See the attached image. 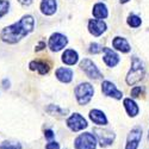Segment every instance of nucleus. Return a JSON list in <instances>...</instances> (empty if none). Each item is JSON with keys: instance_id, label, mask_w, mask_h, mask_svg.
<instances>
[{"instance_id": "nucleus-26", "label": "nucleus", "mask_w": 149, "mask_h": 149, "mask_svg": "<svg viewBox=\"0 0 149 149\" xmlns=\"http://www.w3.org/2000/svg\"><path fill=\"white\" fill-rule=\"evenodd\" d=\"M141 92H142V87L141 86H136L131 90V97L132 98H139L141 95Z\"/></svg>"}, {"instance_id": "nucleus-29", "label": "nucleus", "mask_w": 149, "mask_h": 149, "mask_svg": "<svg viewBox=\"0 0 149 149\" xmlns=\"http://www.w3.org/2000/svg\"><path fill=\"white\" fill-rule=\"evenodd\" d=\"M22 5H30L32 3V0H18Z\"/></svg>"}, {"instance_id": "nucleus-32", "label": "nucleus", "mask_w": 149, "mask_h": 149, "mask_svg": "<svg viewBox=\"0 0 149 149\" xmlns=\"http://www.w3.org/2000/svg\"><path fill=\"white\" fill-rule=\"evenodd\" d=\"M148 139H149V135H148Z\"/></svg>"}, {"instance_id": "nucleus-8", "label": "nucleus", "mask_w": 149, "mask_h": 149, "mask_svg": "<svg viewBox=\"0 0 149 149\" xmlns=\"http://www.w3.org/2000/svg\"><path fill=\"white\" fill-rule=\"evenodd\" d=\"M141 140H142V129L139 127L131 129L127 139L125 149H137Z\"/></svg>"}, {"instance_id": "nucleus-19", "label": "nucleus", "mask_w": 149, "mask_h": 149, "mask_svg": "<svg viewBox=\"0 0 149 149\" xmlns=\"http://www.w3.org/2000/svg\"><path fill=\"white\" fill-rule=\"evenodd\" d=\"M92 13H93V17H94L95 19H105V18L109 16V11H107V7H106L105 4H103V3H97V4L93 6Z\"/></svg>"}, {"instance_id": "nucleus-13", "label": "nucleus", "mask_w": 149, "mask_h": 149, "mask_svg": "<svg viewBox=\"0 0 149 149\" xmlns=\"http://www.w3.org/2000/svg\"><path fill=\"white\" fill-rule=\"evenodd\" d=\"M90 118L94 124H97V125L104 127L107 124V118H106L105 113L98 109H93L90 111Z\"/></svg>"}, {"instance_id": "nucleus-10", "label": "nucleus", "mask_w": 149, "mask_h": 149, "mask_svg": "<svg viewBox=\"0 0 149 149\" xmlns=\"http://www.w3.org/2000/svg\"><path fill=\"white\" fill-rule=\"evenodd\" d=\"M102 91L103 93L106 95V97H110V98H115L117 100H120L122 97H123V93L116 87L115 84H112L111 81H103L102 84Z\"/></svg>"}, {"instance_id": "nucleus-6", "label": "nucleus", "mask_w": 149, "mask_h": 149, "mask_svg": "<svg viewBox=\"0 0 149 149\" xmlns=\"http://www.w3.org/2000/svg\"><path fill=\"white\" fill-rule=\"evenodd\" d=\"M67 127L73 131V132H78V131H81L84 129L87 128V120H86L80 113L75 112L73 113L68 119H67Z\"/></svg>"}, {"instance_id": "nucleus-25", "label": "nucleus", "mask_w": 149, "mask_h": 149, "mask_svg": "<svg viewBox=\"0 0 149 149\" xmlns=\"http://www.w3.org/2000/svg\"><path fill=\"white\" fill-rule=\"evenodd\" d=\"M103 48L100 44H98V43H91L90 44V53L91 54H99V53H102L103 52Z\"/></svg>"}, {"instance_id": "nucleus-14", "label": "nucleus", "mask_w": 149, "mask_h": 149, "mask_svg": "<svg viewBox=\"0 0 149 149\" xmlns=\"http://www.w3.org/2000/svg\"><path fill=\"white\" fill-rule=\"evenodd\" d=\"M55 75L57 78V80H60L61 82L63 84H68L73 80V70L69 68H65V67H61L57 68L55 72Z\"/></svg>"}, {"instance_id": "nucleus-4", "label": "nucleus", "mask_w": 149, "mask_h": 149, "mask_svg": "<svg viewBox=\"0 0 149 149\" xmlns=\"http://www.w3.org/2000/svg\"><path fill=\"white\" fill-rule=\"evenodd\" d=\"M97 143H98L97 139L93 134L84 132L74 140V148L75 149H95Z\"/></svg>"}, {"instance_id": "nucleus-21", "label": "nucleus", "mask_w": 149, "mask_h": 149, "mask_svg": "<svg viewBox=\"0 0 149 149\" xmlns=\"http://www.w3.org/2000/svg\"><path fill=\"white\" fill-rule=\"evenodd\" d=\"M127 23H128V25H129L130 28L136 29V28H139L141 24H142V20H141V18H140L139 16H136V15H130V16L128 17Z\"/></svg>"}, {"instance_id": "nucleus-27", "label": "nucleus", "mask_w": 149, "mask_h": 149, "mask_svg": "<svg viewBox=\"0 0 149 149\" xmlns=\"http://www.w3.org/2000/svg\"><path fill=\"white\" fill-rule=\"evenodd\" d=\"M45 149H60V144L57 142H49L45 146Z\"/></svg>"}, {"instance_id": "nucleus-7", "label": "nucleus", "mask_w": 149, "mask_h": 149, "mask_svg": "<svg viewBox=\"0 0 149 149\" xmlns=\"http://www.w3.org/2000/svg\"><path fill=\"white\" fill-rule=\"evenodd\" d=\"M94 132L97 134V141L102 147H109L113 143L116 135L111 130H103V129H94Z\"/></svg>"}, {"instance_id": "nucleus-31", "label": "nucleus", "mask_w": 149, "mask_h": 149, "mask_svg": "<svg viewBox=\"0 0 149 149\" xmlns=\"http://www.w3.org/2000/svg\"><path fill=\"white\" fill-rule=\"evenodd\" d=\"M128 1H129V0H120L122 4H125V3H128Z\"/></svg>"}, {"instance_id": "nucleus-5", "label": "nucleus", "mask_w": 149, "mask_h": 149, "mask_svg": "<svg viewBox=\"0 0 149 149\" xmlns=\"http://www.w3.org/2000/svg\"><path fill=\"white\" fill-rule=\"evenodd\" d=\"M80 68L85 72V74L87 75L90 79L93 80H98V79H102L103 78V74L102 72L98 69V67L93 63V62L90 58H84L80 62Z\"/></svg>"}, {"instance_id": "nucleus-20", "label": "nucleus", "mask_w": 149, "mask_h": 149, "mask_svg": "<svg viewBox=\"0 0 149 149\" xmlns=\"http://www.w3.org/2000/svg\"><path fill=\"white\" fill-rule=\"evenodd\" d=\"M29 67L31 70H38V73L41 75H44V74H47L49 70H50L49 65L45 63L44 61H32V62H30Z\"/></svg>"}, {"instance_id": "nucleus-15", "label": "nucleus", "mask_w": 149, "mask_h": 149, "mask_svg": "<svg viewBox=\"0 0 149 149\" xmlns=\"http://www.w3.org/2000/svg\"><path fill=\"white\" fill-rule=\"evenodd\" d=\"M112 45L116 50L118 52H122V53H129L131 50V47L129 44V42L124 38V37H115L113 41H112Z\"/></svg>"}, {"instance_id": "nucleus-24", "label": "nucleus", "mask_w": 149, "mask_h": 149, "mask_svg": "<svg viewBox=\"0 0 149 149\" xmlns=\"http://www.w3.org/2000/svg\"><path fill=\"white\" fill-rule=\"evenodd\" d=\"M8 7H10L8 0H0V18L7 13Z\"/></svg>"}, {"instance_id": "nucleus-18", "label": "nucleus", "mask_w": 149, "mask_h": 149, "mask_svg": "<svg viewBox=\"0 0 149 149\" xmlns=\"http://www.w3.org/2000/svg\"><path fill=\"white\" fill-rule=\"evenodd\" d=\"M79 60V55L75 50H73V49H67L65 50V53L62 54V61H63V63L68 65V66H74L78 62Z\"/></svg>"}, {"instance_id": "nucleus-22", "label": "nucleus", "mask_w": 149, "mask_h": 149, "mask_svg": "<svg viewBox=\"0 0 149 149\" xmlns=\"http://www.w3.org/2000/svg\"><path fill=\"white\" fill-rule=\"evenodd\" d=\"M47 112H49L50 115H62V116H66V113L68 112L67 110H62L60 109L57 105H49L47 107Z\"/></svg>"}, {"instance_id": "nucleus-16", "label": "nucleus", "mask_w": 149, "mask_h": 149, "mask_svg": "<svg viewBox=\"0 0 149 149\" xmlns=\"http://www.w3.org/2000/svg\"><path fill=\"white\" fill-rule=\"evenodd\" d=\"M57 8V4L56 0H42L41 3V11L43 15L47 16H52L56 12Z\"/></svg>"}, {"instance_id": "nucleus-2", "label": "nucleus", "mask_w": 149, "mask_h": 149, "mask_svg": "<svg viewBox=\"0 0 149 149\" xmlns=\"http://www.w3.org/2000/svg\"><path fill=\"white\" fill-rule=\"evenodd\" d=\"M144 74H146V68H144L143 62L139 57L134 56L131 58V68H130L129 73L127 74V78H125L127 84L129 86L136 85L144 78Z\"/></svg>"}, {"instance_id": "nucleus-28", "label": "nucleus", "mask_w": 149, "mask_h": 149, "mask_svg": "<svg viewBox=\"0 0 149 149\" xmlns=\"http://www.w3.org/2000/svg\"><path fill=\"white\" fill-rule=\"evenodd\" d=\"M44 136H45V139H47V140H53V139H54V136H55V134H54L53 130H45Z\"/></svg>"}, {"instance_id": "nucleus-11", "label": "nucleus", "mask_w": 149, "mask_h": 149, "mask_svg": "<svg viewBox=\"0 0 149 149\" xmlns=\"http://www.w3.org/2000/svg\"><path fill=\"white\" fill-rule=\"evenodd\" d=\"M106 30V23L103 19H91L88 22V31L91 35L99 37Z\"/></svg>"}, {"instance_id": "nucleus-17", "label": "nucleus", "mask_w": 149, "mask_h": 149, "mask_svg": "<svg viewBox=\"0 0 149 149\" xmlns=\"http://www.w3.org/2000/svg\"><path fill=\"white\" fill-rule=\"evenodd\" d=\"M123 104H124V109H125L127 113L130 116V117H136L139 115L140 112V109L137 106V104H136L131 98H125L123 100Z\"/></svg>"}, {"instance_id": "nucleus-30", "label": "nucleus", "mask_w": 149, "mask_h": 149, "mask_svg": "<svg viewBox=\"0 0 149 149\" xmlns=\"http://www.w3.org/2000/svg\"><path fill=\"white\" fill-rule=\"evenodd\" d=\"M3 85H4L5 88H8V87H10V81H8V80H4V81H3Z\"/></svg>"}, {"instance_id": "nucleus-23", "label": "nucleus", "mask_w": 149, "mask_h": 149, "mask_svg": "<svg viewBox=\"0 0 149 149\" xmlns=\"http://www.w3.org/2000/svg\"><path fill=\"white\" fill-rule=\"evenodd\" d=\"M0 149H22V146L17 142H3L0 144Z\"/></svg>"}, {"instance_id": "nucleus-1", "label": "nucleus", "mask_w": 149, "mask_h": 149, "mask_svg": "<svg viewBox=\"0 0 149 149\" xmlns=\"http://www.w3.org/2000/svg\"><path fill=\"white\" fill-rule=\"evenodd\" d=\"M33 25H35V20L32 16H29V15L24 16L18 23L12 24V25L3 30L1 40L10 44L17 43L33 30Z\"/></svg>"}, {"instance_id": "nucleus-9", "label": "nucleus", "mask_w": 149, "mask_h": 149, "mask_svg": "<svg viewBox=\"0 0 149 149\" xmlns=\"http://www.w3.org/2000/svg\"><path fill=\"white\" fill-rule=\"evenodd\" d=\"M68 43V40L65 35L62 33H53L49 38V48L53 52H60L61 49H63Z\"/></svg>"}, {"instance_id": "nucleus-3", "label": "nucleus", "mask_w": 149, "mask_h": 149, "mask_svg": "<svg viewBox=\"0 0 149 149\" xmlns=\"http://www.w3.org/2000/svg\"><path fill=\"white\" fill-rule=\"evenodd\" d=\"M74 93H75V98L79 105H87L93 98L94 88L90 82H81L75 87Z\"/></svg>"}, {"instance_id": "nucleus-12", "label": "nucleus", "mask_w": 149, "mask_h": 149, "mask_svg": "<svg viewBox=\"0 0 149 149\" xmlns=\"http://www.w3.org/2000/svg\"><path fill=\"white\" fill-rule=\"evenodd\" d=\"M103 53H104V62H105V65L107 67H115L118 65V62H119V56L117 53H115L112 49H110V48H106L104 47L103 48Z\"/></svg>"}]
</instances>
